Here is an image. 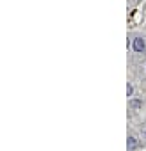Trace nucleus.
Instances as JSON below:
<instances>
[{
	"label": "nucleus",
	"mask_w": 146,
	"mask_h": 151,
	"mask_svg": "<svg viewBox=\"0 0 146 151\" xmlns=\"http://www.w3.org/2000/svg\"><path fill=\"white\" fill-rule=\"evenodd\" d=\"M132 107H134V109H137V107H141V101H132Z\"/></svg>",
	"instance_id": "obj_3"
},
{
	"label": "nucleus",
	"mask_w": 146,
	"mask_h": 151,
	"mask_svg": "<svg viewBox=\"0 0 146 151\" xmlns=\"http://www.w3.org/2000/svg\"><path fill=\"white\" fill-rule=\"evenodd\" d=\"M135 146H137V140H135L134 137H130V139H128V149H134Z\"/></svg>",
	"instance_id": "obj_2"
},
{
	"label": "nucleus",
	"mask_w": 146,
	"mask_h": 151,
	"mask_svg": "<svg viewBox=\"0 0 146 151\" xmlns=\"http://www.w3.org/2000/svg\"><path fill=\"white\" fill-rule=\"evenodd\" d=\"M144 48H146V45H144L142 39H135L134 41V50L135 52H144Z\"/></svg>",
	"instance_id": "obj_1"
},
{
	"label": "nucleus",
	"mask_w": 146,
	"mask_h": 151,
	"mask_svg": "<svg viewBox=\"0 0 146 151\" xmlns=\"http://www.w3.org/2000/svg\"><path fill=\"white\" fill-rule=\"evenodd\" d=\"M126 94H128V96L132 94V86H128V87H126Z\"/></svg>",
	"instance_id": "obj_4"
}]
</instances>
